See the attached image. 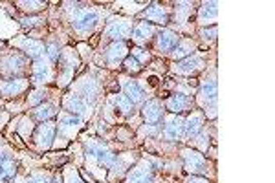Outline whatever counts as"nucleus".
<instances>
[{
	"mask_svg": "<svg viewBox=\"0 0 275 183\" xmlns=\"http://www.w3.org/2000/svg\"><path fill=\"white\" fill-rule=\"evenodd\" d=\"M107 35L114 42H123V40L132 35V26L127 20H112L107 28Z\"/></svg>",
	"mask_w": 275,
	"mask_h": 183,
	"instance_id": "f257e3e1",
	"label": "nucleus"
},
{
	"mask_svg": "<svg viewBox=\"0 0 275 183\" xmlns=\"http://www.w3.org/2000/svg\"><path fill=\"white\" fill-rule=\"evenodd\" d=\"M53 134H55V123L53 121H43V125H39L35 130L33 140L40 148H48L52 145Z\"/></svg>",
	"mask_w": 275,
	"mask_h": 183,
	"instance_id": "f03ea898",
	"label": "nucleus"
},
{
	"mask_svg": "<svg viewBox=\"0 0 275 183\" xmlns=\"http://www.w3.org/2000/svg\"><path fill=\"white\" fill-rule=\"evenodd\" d=\"M183 159H185V165L187 170L195 172V174H205L207 172V163H205V157L202 154L195 152V150H183Z\"/></svg>",
	"mask_w": 275,
	"mask_h": 183,
	"instance_id": "7ed1b4c3",
	"label": "nucleus"
},
{
	"mask_svg": "<svg viewBox=\"0 0 275 183\" xmlns=\"http://www.w3.org/2000/svg\"><path fill=\"white\" fill-rule=\"evenodd\" d=\"M72 22H74L75 31H88L90 28L96 26L97 13L94 9H83V11H79V13L75 15Z\"/></svg>",
	"mask_w": 275,
	"mask_h": 183,
	"instance_id": "20e7f679",
	"label": "nucleus"
},
{
	"mask_svg": "<svg viewBox=\"0 0 275 183\" xmlns=\"http://www.w3.org/2000/svg\"><path fill=\"white\" fill-rule=\"evenodd\" d=\"M28 88V81L24 79H8V81H0V94L4 97H17L18 94Z\"/></svg>",
	"mask_w": 275,
	"mask_h": 183,
	"instance_id": "39448f33",
	"label": "nucleus"
},
{
	"mask_svg": "<svg viewBox=\"0 0 275 183\" xmlns=\"http://www.w3.org/2000/svg\"><path fill=\"white\" fill-rule=\"evenodd\" d=\"M143 118L149 125H156L163 119V106L158 99L149 101L147 105L143 106Z\"/></svg>",
	"mask_w": 275,
	"mask_h": 183,
	"instance_id": "423d86ee",
	"label": "nucleus"
},
{
	"mask_svg": "<svg viewBox=\"0 0 275 183\" xmlns=\"http://www.w3.org/2000/svg\"><path fill=\"white\" fill-rule=\"evenodd\" d=\"M191 105H193V101H191V97H189L187 94H173V96L165 101L167 110H171L173 113L185 112V110H187Z\"/></svg>",
	"mask_w": 275,
	"mask_h": 183,
	"instance_id": "0eeeda50",
	"label": "nucleus"
},
{
	"mask_svg": "<svg viewBox=\"0 0 275 183\" xmlns=\"http://www.w3.org/2000/svg\"><path fill=\"white\" fill-rule=\"evenodd\" d=\"M125 57H127V46H125V42H112L105 50V59L110 66H116L118 62L125 61Z\"/></svg>",
	"mask_w": 275,
	"mask_h": 183,
	"instance_id": "6e6552de",
	"label": "nucleus"
},
{
	"mask_svg": "<svg viewBox=\"0 0 275 183\" xmlns=\"http://www.w3.org/2000/svg\"><path fill=\"white\" fill-rule=\"evenodd\" d=\"M180 42V37L176 35L175 31L171 30H162L158 35V50L160 52H173L176 48V44Z\"/></svg>",
	"mask_w": 275,
	"mask_h": 183,
	"instance_id": "1a4fd4ad",
	"label": "nucleus"
},
{
	"mask_svg": "<svg viewBox=\"0 0 275 183\" xmlns=\"http://www.w3.org/2000/svg\"><path fill=\"white\" fill-rule=\"evenodd\" d=\"M0 66H6V68H2V72H4V74H11V75L20 74V72L24 70V57H20L18 53H15V55L2 59Z\"/></svg>",
	"mask_w": 275,
	"mask_h": 183,
	"instance_id": "9d476101",
	"label": "nucleus"
},
{
	"mask_svg": "<svg viewBox=\"0 0 275 183\" xmlns=\"http://www.w3.org/2000/svg\"><path fill=\"white\" fill-rule=\"evenodd\" d=\"M183 134V119L182 118H169L163 127V135L167 140H178Z\"/></svg>",
	"mask_w": 275,
	"mask_h": 183,
	"instance_id": "9b49d317",
	"label": "nucleus"
},
{
	"mask_svg": "<svg viewBox=\"0 0 275 183\" xmlns=\"http://www.w3.org/2000/svg\"><path fill=\"white\" fill-rule=\"evenodd\" d=\"M202 59L198 55H191L187 57V59H182V61L178 62V68L176 70L180 72V74H195V72H198L202 68Z\"/></svg>",
	"mask_w": 275,
	"mask_h": 183,
	"instance_id": "f8f14e48",
	"label": "nucleus"
},
{
	"mask_svg": "<svg viewBox=\"0 0 275 183\" xmlns=\"http://www.w3.org/2000/svg\"><path fill=\"white\" fill-rule=\"evenodd\" d=\"M141 17L147 18L145 22H149V24H151V22H156V24H165L167 18H169L165 11H163V9L160 8L158 4H153L151 8L145 9L143 13H141Z\"/></svg>",
	"mask_w": 275,
	"mask_h": 183,
	"instance_id": "ddd939ff",
	"label": "nucleus"
},
{
	"mask_svg": "<svg viewBox=\"0 0 275 183\" xmlns=\"http://www.w3.org/2000/svg\"><path fill=\"white\" fill-rule=\"evenodd\" d=\"M62 106H65V110H68L72 116H74V113L77 116V113L84 112V106H87V103H84V99H81L79 96L68 94V96L65 97V101H62Z\"/></svg>",
	"mask_w": 275,
	"mask_h": 183,
	"instance_id": "4468645a",
	"label": "nucleus"
},
{
	"mask_svg": "<svg viewBox=\"0 0 275 183\" xmlns=\"http://www.w3.org/2000/svg\"><path fill=\"white\" fill-rule=\"evenodd\" d=\"M15 174H17V163L9 156L0 157V179H2V181H8V179H11Z\"/></svg>",
	"mask_w": 275,
	"mask_h": 183,
	"instance_id": "2eb2a0df",
	"label": "nucleus"
},
{
	"mask_svg": "<svg viewBox=\"0 0 275 183\" xmlns=\"http://www.w3.org/2000/svg\"><path fill=\"white\" fill-rule=\"evenodd\" d=\"M202 116L200 113H191V118L187 119V121H183L185 125H183V134H185V138H195V135L200 132L202 128Z\"/></svg>",
	"mask_w": 275,
	"mask_h": 183,
	"instance_id": "dca6fc26",
	"label": "nucleus"
},
{
	"mask_svg": "<svg viewBox=\"0 0 275 183\" xmlns=\"http://www.w3.org/2000/svg\"><path fill=\"white\" fill-rule=\"evenodd\" d=\"M87 150L90 156H96L99 159V163H103V165H112L114 159H116L114 154L110 150H107V148H103L101 145H90Z\"/></svg>",
	"mask_w": 275,
	"mask_h": 183,
	"instance_id": "f3484780",
	"label": "nucleus"
},
{
	"mask_svg": "<svg viewBox=\"0 0 275 183\" xmlns=\"http://www.w3.org/2000/svg\"><path fill=\"white\" fill-rule=\"evenodd\" d=\"M151 181V167L149 163H141L140 167H136L129 176V183H149Z\"/></svg>",
	"mask_w": 275,
	"mask_h": 183,
	"instance_id": "a211bd4d",
	"label": "nucleus"
},
{
	"mask_svg": "<svg viewBox=\"0 0 275 183\" xmlns=\"http://www.w3.org/2000/svg\"><path fill=\"white\" fill-rule=\"evenodd\" d=\"M123 90H125V96L132 101V105L143 101V90H141L140 84L134 83V81H127V83H123Z\"/></svg>",
	"mask_w": 275,
	"mask_h": 183,
	"instance_id": "6ab92c4d",
	"label": "nucleus"
},
{
	"mask_svg": "<svg viewBox=\"0 0 275 183\" xmlns=\"http://www.w3.org/2000/svg\"><path fill=\"white\" fill-rule=\"evenodd\" d=\"M153 33H154V26L149 24V22H140V24L132 30V37H134V40H138V42L149 40Z\"/></svg>",
	"mask_w": 275,
	"mask_h": 183,
	"instance_id": "aec40b11",
	"label": "nucleus"
},
{
	"mask_svg": "<svg viewBox=\"0 0 275 183\" xmlns=\"http://www.w3.org/2000/svg\"><path fill=\"white\" fill-rule=\"evenodd\" d=\"M193 50H195V42H193V40H180V42L176 44V48L173 50V57L182 61V59L191 57Z\"/></svg>",
	"mask_w": 275,
	"mask_h": 183,
	"instance_id": "412c9836",
	"label": "nucleus"
},
{
	"mask_svg": "<svg viewBox=\"0 0 275 183\" xmlns=\"http://www.w3.org/2000/svg\"><path fill=\"white\" fill-rule=\"evenodd\" d=\"M24 52H26V55H30L31 59H39V57L44 53V46H43V42H39V40L26 39L24 40Z\"/></svg>",
	"mask_w": 275,
	"mask_h": 183,
	"instance_id": "4be33fe9",
	"label": "nucleus"
},
{
	"mask_svg": "<svg viewBox=\"0 0 275 183\" xmlns=\"http://www.w3.org/2000/svg\"><path fill=\"white\" fill-rule=\"evenodd\" d=\"M200 96L202 99H205V103H215L217 99V83L215 81H204L200 86Z\"/></svg>",
	"mask_w": 275,
	"mask_h": 183,
	"instance_id": "5701e85b",
	"label": "nucleus"
},
{
	"mask_svg": "<svg viewBox=\"0 0 275 183\" xmlns=\"http://www.w3.org/2000/svg\"><path fill=\"white\" fill-rule=\"evenodd\" d=\"M57 113V110H55V106L53 105H48V103H46V105H39L35 108V112H33V116H35L37 119H40V121H48L50 118H53V116H55Z\"/></svg>",
	"mask_w": 275,
	"mask_h": 183,
	"instance_id": "b1692460",
	"label": "nucleus"
},
{
	"mask_svg": "<svg viewBox=\"0 0 275 183\" xmlns=\"http://www.w3.org/2000/svg\"><path fill=\"white\" fill-rule=\"evenodd\" d=\"M217 15H219V8H217L215 2H205V4H202V8H200V22L202 24H204V20L215 18Z\"/></svg>",
	"mask_w": 275,
	"mask_h": 183,
	"instance_id": "393cba45",
	"label": "nucleus"
},
{
	"mask_svg": "<svg viewBox=\"0 0 275 183\" xmlns=\"http://www.w3.org/2000/svg\"><path fill=\"white\" fill-rule=\"evenodd\" d=\"M50 77V68L48 66H44L43 62L37 61L35 66H33V81L40 83V81H46Z\"/></svg>",
	"mask_w": 275,
	"mask_h": 183,
	"instance_id": "a878e982",
	"label": "nucleus"
},
{
	"mask_svg": "<svg viewBox=\"0 0 275 183\" xmlns=\"http://www.w3.org/2000/svg\"><path fill=\"white\" fill-rule=\"evenodd\" d=\"M123 66H125V70H127L129 74H138V72H141L140 61H136L134 57H125Z\"/></svg>",
	"mask_w": 275,
	"mask_h": 183,
	"instance_id": "bb28decb",
	"label": "nucleus"
},
{
	"mask_svg": "<svg viewBox=\"0 0 275 183\" xmlns=\"http://www.w3.org/2000/svg\"><path fill=\"white\" fill-rule=\"evenodd\" d=\"M116 106H118L119 110H121V112H131L132 110V101L129 99L127 96H118L116 97Z\"/></svg>",
	"mask_w": 275,
	"mask_h": 183,
	"instance_id": "cd10ccee",
	"label": "nucleus"
},
{
	"mask_svg": "<svg viewBox=\"0 0 275 183\" xmlns=\"http://www.w3.org/2000/svg\"><path fill=\"white\" fill-rule=\"evenodd\" d=\"M24 11H37V9H43L46 8V2H18Z\"/></svg>",
	"mask_w": 275,
	"mask_h": 183,
	"instance_id": "c85d7f7f",
	"label": "nucleus"
},
{
	"mask_svg": "<svg viewBox=\"0 0 275 183\" xmlns=\"http://www.w3.org/2000/svg\"><path fill=\"white\" fill-rule=\"evenodd\" d=\"M46 50H48L46 53H48L50 61H52V62L59 61V48H57V44H55V42H50V44H48V48H46Z\"/></svg>",
	"mask_w": 275,
	"mask_h": 183,
	"instance_id": "c756f323",
	"label": "nucleus"
},
{
	"mask_svg": "<svg viewBox=\"0 0 275 183\" xmlns=\"http://www.w3.org/2000/svg\"><path fill=\"white\" fill-rule=\"evenodd\" d=\"M40 22H43V18L40 17H22L20 18V24L24 28H33V26H37V24H40Z\"/></svg>",
	"mask_w": 275,
	"mask_h": 183,
	"instance_id": "7c9ffc66",
	"label": "nucleus"
},
{
	"mask_svg": "<svg viewBox=\"0 0 275 183\" xmlns=\"http://www.w3.org/2000/svg\"><path fill=\"white\" fill-rule=\"evenodd\" d=\"M132 57H134L136 61L140 59L141 62H147L149 59H151V55H149V53L145 52V50H141V48H134V50H132Z\"/></svg>",
	"mask_w": 275,
	"mask_h": 183,
	"instance_id": "2f4dec72",
	"label": "nucleus"
},
{
	"mask_svg": "<svg viewBox=\"0 0 275 183\" xmlns=\"http://www.w3.org/2000/svg\"><path fill=\"white\" fill-rule=\"evenodd\" d=\"M44 94H46V92L44 90H39V92H35V94H33V96L35 97H30V99H28V103H30V105H37V103H39V101H44Z\"/></svg>",
	"mask_w": 275,
	"mask_h": 183,
	"instance_id": "473e14b6",
	"label": "nucleus"
},
{
	"mask_svg": "<svg viewBox=\"0 0 275 183\" xmlns=\"http://www.w3.org/2000/svg\"><path fill=\"white\" fill-rule=\"evenodd\" d=\"M202 35H204V39H211V40H213L215 37H217V26H213L211 30H202Z\"/></svg>",
	"mask_w": 275,
	"mask_h": 183,
	"instance_id": "72a5a7b5",
	"label": "nucleus"
},
{
	"mask_svg": "<svg viewBox=\"0 0 275 183\" xmlns=\"http://www.w3.org/2000/svg\"><path fill=\"white\" fill-rule=\"evenodd\" d=\"M26 183H48V179L44 178V176H40V174H35V176H31Z\"/></svg>",
	"mask_w": 275,
	"mask_h": 183,
	"instance_id": "f704fd0d",
	"label": "nucleus"
},
{
	"mask_svg": "<svg viewBox=\"0 0 275 183\" xmlns=\"http://www.w3.org/2000/svg\"><path fill=\"white\" fill-rule=\"evenodd\" d=\"M185 183H209V181H207L205 178H200V176L195 174V176H191V178L185 179Z\"/></svg>",
	"mask_w": 275,
	"mask_h": 183,
	"instance_id": "c9c22d12",
	"label": "nucleus"
},
{
	"mask_svg": "<svg viewBox=\"0 0 275 183\" xmlns=\"http://www.w3.org/2000/svg\"><path fill=\"white\" fill-rule=\"evenodd\" d=\"M52 183H61V181H59V179H57V178H55V179H53V181H52Z\"/></svg>",
	"mask_w": 275,
	"mask_h": 183,
	"instance_id": "e433bc0d",
	"label": "nucleus"
},
{
	"mask_svg": "<svg viewBox=\"0 0 275 183\" xmlns=\"http://www.w3.org/2000/svg\"><path fill=\"white\" fill-rule=\"evenodd\" d=\"M0 48H2V40H0Z\"/></svg>",
	"mask_w": 275,
	"mask_h": 183,
	"instance_id": "4c0bfd02",
	"label": "nucleus"
},
{
	"mask_svg": "<svg viewBox=\"0 0 275 183\" xmlns=\"http://www.w3.org/2000/svg\"><path fill=\"white\" fill-rule=\"evenodd\" d=\"M0 157H2V156H0Z\"/></svg>",
	"mask_w": 275,
	"mask_h": 183,
	"instance_id": "58836bf2",
	"label": "nucleus"
}]
</instances>
